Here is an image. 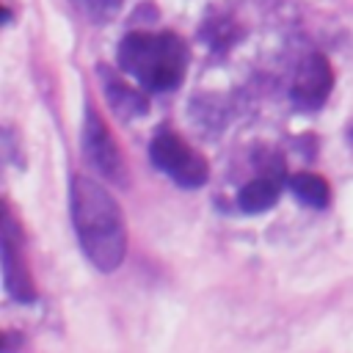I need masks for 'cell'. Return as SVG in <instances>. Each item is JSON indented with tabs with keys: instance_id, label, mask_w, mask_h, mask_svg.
<instances>
[{
	"instance_id": "ba28073f",
	"label": "cell",
	"mask_w": 353,
	"mask_h": 353,
	"mask_svg": "<svg viewBox=\"0 0 353 353\" xmlns=\"http://www.w3.org/2000/svg\"><path fill=\"white\" fill-rule=\"evenodd\" d=\"M102 74V83H105V94H108V102L110 108L121 116V119H132V116H143L149 110V99L146 94H141L138 88L127 85L121 77H116L113 72L108 74V69H99Z\"/></svg>"
},
{
	"instance_id": "5b68a950",
	"label": "cell",
	"mask_w": 353,
	"mask_h": 353,
	"mask_svg": "<svg viewBox=\"0 0 353 353\" xmlns=\"http://www.w3.org/2000/svg\"><path fill=\"white\" fill-rule=\"evenodd\" d=\"M3 284L6 292L19 301V303H33L39 298L33 276L28 270L25 254H22V232L17 229V221L6 204V215H3Z\"/></svg>"
},
{
	"instance_id": "7a4b0ae2",
	"label": "cell",
	"mask_w": 353,
	"mask_h": 353,
	"mask_svg": "<svg viewBox=\"0 0 353 353\" xmlns=\"http://www.w3.org/2000/svg\"><path fill=\"white\" fill-rule=\"evenodd\" d=\"M188 61V44L171 30H132L119 44L121 72L149 94H165L176 88L185 80Z\"/></svg>"
},
{
	"instance_id": "277c9868",
	"label": "cell",
	"mask_w": 353,
	"mask_h": 353,
	"mask_svg": "<svg viewBox=\"0 0 353 353\" xmlns=\"http://www.w3.org/2000/svg\"><path fill=\"white\" fill-rule=\"evenodd\" d=\"M83 152L91 160V165L110 179L119 188H127V163L124 154L116 143V138L108 132V124L102 121V116L97 113V108L88 102L85 105V116H83Z\"/></svg>"
},
{
	"instance_id": "30bf717a",
	"label": "cell",
	"mask_w": 353,
	"mask_h": 353,
	"mask_svg": "<svg viewBox=\"0 0 353 353\" xmlns=\"http://www.w3.org/2000/svg\"><path fill=\"white\" fill-rule=\"evenodd\" d=\"M72 3L83 17H88L97 25L113 19L119 14V8H121V0H72Z\"/></svg>"
},
{
	"instance_id": "6da1fadb",
	"label": "cell",
	"mask_w": 353,
	"mask_h": 353,
	"mask_svg": "<svg viewBox=\"0 0 353 353\" xmlns=\"http://www.w3.org/2000/svg\"><path fill=\"white\" fill-rule=\"evenodd\" d=\"M72 226L83 256L102 273H113L127 254V223L119 201L91 176L74 174L69 185Z\"/></svg>"
},
{
	"instance_id": "9c48e42d",
	"label": "cell",
	"mask_w": 353,
	"mask_h": 353,
	"mask_svg": "<svg viewBox=\"0 0 353 353\" xmlns=\"http://www.w3.org/2000/svg\"><path fill=\"white\" fill-rule=\"evenodd\" d=\"M287 188H290V193H292L303 207L323 210V207H328V201H331V188H328V182H325L320 174H312V171H301V174L287 176Z\"/></svg>"
},
{
	"instance_id": "52a82bcc",
	"label": "cell",
	"mask_w": 353,
	"mask_h": 353,
	"mask_svg": "<svg viewBox=\"0 0 353 353\" xmlns=\"http://www.w3.org/2000/svg\"><path fill=\"white\" fill-rule=\"evenodd\" d=\"M279 193H281V174H259L256 179L245 182L237 193V207L248 215H256V212H265L270 210L276 201H279Z\"/></svg>"
},
{
	"instance_id": "8fae6325",
	"label": "cell",
	"mask_w": 353,
	"mask_h": 353,
	"mask_svg": "<svg viewBox=\"0 0 353 353\" xmlns=\"http://www.w3.org/2000/svg\"><path fill=\"white\" fill-rule=\"evenodd\" d=\"M347 141L353 143V121H350V127H347Z\"/></svg>"
},
{
	"instance_id": "8992f818",
	"label": "cell",
	"mask_w": 353,
	"mask_h": 353,
	"mask_svg": "<svg viewBox=\"0 0 353 353\" xmlns=\"http://www.w3.org/2000/svg\"><path fill=\"white\" fill-rule=\"evenodd\" d=\"M334 88V72H331V63L325 55L314 52L309 55L298 72H295V80H292V102L301 108V110H317L325 105L328 94Z\"/></svg>"
},
{
	"instance_id": "3957f363",
	"label": "cell",
	"mask_w": 353,
	"mask_h": 353,
	"mask_svg": "<svg viewBox=\"0 0 353 353\" xmlns=\"http://www.w3.org/2000/svg\"><path fill=\"white\" fill-rule=\"evenodd\" d=\"M149 160L154 168H160L168 179H174L179 188H201L210 176L207 160L174 130L160 127L154 138L149 141Z\"/></svg>"
}]
</instances>
